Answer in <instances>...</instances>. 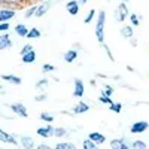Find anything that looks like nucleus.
I'll list each match as a JSON object with an SVG mask.
<instances>
[{
	"label": "nucleus",
	"instance_id": "obj_18",
	"mask_svg": "<svg viewBox=\"0 0 149 149\" xmlns=\"http://www.w3.org/2000/svg\"><path fill=\"white\" fill-rule=\"evenodd\" d=\"M2 78H3L5 81H9V82L17 84V85H19V84H21V79H19V78H17V76H14V74H2Z\"/></svg>",
	"mask_w": 149,
	"mask_h": 149
},
{
	"label": "nucleus",
	"instance_id": "obj_7",
	"mask_svg": "<svg viewBox=\"0 0 149 149\" xmlns=\"http://www.w3.org/2000/svg\"><path fill=\"white\" fill-rule=\"evenodd\" d=\"M66 8H67V12L70 15H76L79 12V2L78 0H70V2L66 5Z\"/></svg>",
	"mask_w": 149,
	"mask_h": 149
},
{
	"label": "nucleus",
	"instance_id": "obj_8",
	"mask_svg": "<svg viewBox=\"0 0 149 149\" xmlns=\"http://www.w3.org/2000/svg\"><path fill=\"white\" fill-rule=\"evenodd\" d=\"M0 140L5 142V143H12V145L17 143V139L14 137V136H10L9 133H6L3 130H0Z\"/></svg>",
	"mask_w": 149,
	"mask_h": 149
},
{
	"label": "nucleus",
	"instance_id": "obj_6",
	"mask_svg": "<svg viewBox=\"0 0 149 149\" xmlns=\"http://www.w3.org/2000/svg\"><path fill=\"white\" fill-rule=\"evenodd\" d=\"M73 95L76 98H81L84 95V82L81 79H76L74 81V91H73Z\"/></svg>",
	"mask_w": 149,
	"mask_h": 149
},
{
	"label": "nucleus",
	"instance_id": "obj_35",
	"mask_svg": "<svg viewBox=\"0 0 149 149\" xmlns=\"http://www.w3.org/2000/svg\"><path fill=\"white\" fill-rule=\"evenodd\" d=\"M103 94H106V95H112V94H113V88H110V86H106V90L103 91Z\"/></svg>",
	"mask_w": 149,
	"mask_h": 149
},
{
	"label": "nucleus",
	"instance_id": "obj_3",
	"mask_svg": "<svg viewBox=\"0 0 149 149\" xmlns=\"http://www.w3.org/2000/svg\"><path fill=\"white\" fill-rule=\"evenodd\" d=\"M149 127V124L146 122V121H139V122H134L133 125H131V133L133 134H140V133H143V131H146V128Z\"/></svg>",
	"mask_w": 149,
	"mask_h": 149
},
{
	"label": "nucleus",
	"instance_id": "obj_11",
	"mask_svg": "<svg viewBox=\"0 0 149 149\" xmlns=\"http://www.w3.org/2000/svg\"><path fill=\"white\" fill-rule=\"evenodd\" d=\"M37 134L42 136V137H49L51 134H54V128L51 125L48 127H42V128H37Z\"/></svg>",
	"mask_w": 149,
	"mask_h": 149
},
{
	"label": "nucleus",
	"instance_id": "obj_17",
	"mask_svg": "<svg viewBox=\"0 0 149 149\" xmlns=\"http://www.w3.org/2000/svg\"><path fill=\"white\" fill-rule=\"evenodd\" d=\"M121 34L125 37V39H131V37H133V29H131L130 26L122 27V29H121Z\"/></svg>",
	"mask_w": 149,
	"mask_h": 149
},
{
	"label": "nucleus",
	"instance_id": "obj_29",
	"mask_svg": "<svg viewBox=\"0 0 149 149\" xmlns=\"http://www.w3.org/2000/svg\"><path fill=\"white\" fill-rule=\"evenodd\" d=\"M100 102H102V103H106V104H110V103H112V100L109 98V95H106V94H102Z\"/></svg>",
	"mask_w": 149,
	"mask_h": 149
},
{
	"label": "nucleus",
	"instance_id": "obj_34",
	"mask_svg": "<svg viewBox=\"0 0 149 149\" xmlns=\"http://www.w3.org/2000/svg\"><path fill=\"white\" fill-rule=\"evenodd\" d=\"M9 29V24L8 22H0V31H6Z\"/></svg>",
	"mask_w": 149,
	"mask_h": 149
},
{
	"label": "nucleus",
	"instance_id": "obj_28",
	"mask_svg": "<svg viewBox=\"0 0 149 149\" xmlns=\"http://www.w3.org/2000/svg\"><path fill=\"white\" fill-rule=\"evenodd\" d=\"M94 14H95V10H94V9H91V10H90V14L86 15V18L84 19V21H85V24H90V22L93 21V18H94Z\"/></svg>",
	"mask_w": 149,
	"mask_h": 149
},
{
	"label": "nucleus",
	"instance_id": "obj_21",
	"mask_svg": "<svg viewBox=\"0 0 149 149\" xmlns=\"http://www.w3.org/2000/svg\"><path fill=\"white\" fill-rule=\"evenodd\" d=\"M27 37H29V39H37V37H40V31L37 29H31V30H29Z\"/></svg>",
	"mask_w": 149,
	"mask_h": 149
},
{
	"label": "nucleus",
	"instance_id": "obj_5",
	"mask_svg": "<svg viewBox=\"0 0 149 149\" xmlns=\"http://www.w3.org/2000/svg\"><path fill=\"white\" fill-rule=\"evenodd\" d=\"M10 107H12V110H14L17 115H19L21 118H27V109L24 107L21 103H14Z\"/></svg>",
	"mask_w": 149,
	"mask_h": 149
},
{
	"label": "nucleus",
	"instance_id": "obj_31",
	"mask_svg": "<svg viewBox=\"0 0 149 149\" xmlns=\"http://www.w3.org/2000/svg\"><path fill=\"white\" fill-rule=\"evenodd\" d=\"M31 49H33V46H31V45H26V46H24V48L21 49V57H22L24 54H27L29 51H31Z\"/></svg>",
	"mask_w": 149,
	"mask_h": 149
},
{
	"label": "nucleus",
	"instance_id": "obj_9",
	"mask_svg": "<svg viewBox=\"0 0 149 149\" xmlns=\"http://www.w3.org/2000/svg\"><path fill=\"white\" fill-rule=\"evenodd\" d=\"M110 148H113V149H128L130 146L125 143V140H122V139H115V140L110 142Z\"/></svg>",
	"mask_w": 149,
	"mask_h": 149
},
{
	"label": "nucleus",
	"instance_id": "obj_38",
	"mask_svg": "<svg viewBox=\"0 0 149 149\" xmlns=\"http://www.w3.org/2000/svg\"><path fill=\"white\" fill-rule=\"evenodd\" d=\"M86 2H88V0H79V5L81 3H86Z\"/></svg>",
	"mask_w": 149,
	"mask_h": 149
},
{
	"label": "nucleus",
	"instance_id": "obj_19",
	"mask_svg": "<svg viewBox=\"0 0 149 149\" xmlns=\"http://www.w3.org/2000/svg\"><path fill=\"white\" fill-rule=\"evenodd\" d=\"M21 143L24 148H33L34 146V142L31 137H27V136H24V137H21Z\"/></svg>",
	"mask_w": 149,
	"mask_h": 149
},
{
	"label": "nucleus",
	"instance_id": "obj_32",
	"mask_svg": "<svg viewBox=\"0 0 149 149\" xmlns=\"http://www.w3.org/2000/svg\"><path fill=\"white\" fill-rule=\"evenodd\" d=\"M34 10H36V6H33V8H30L27 12H26V15H24V17H26V18H30L31 15H34Z\"/></svg>",
	"mask_w": 149,
	"mask_h": 149
},
{
	"label": "nucleus",
	"instance_id": "obj_33",
	"mask_svg": "<svg viewBox=\"0 0 149 149\" xmlns=\"http://www.w3.org/2000/svg\"><path fill=\"white\" fill-rule=\"evenodd\" d=\"M130 18H131V21H133L134 26H139V18H137V15L133 14V15H130Z\"/></svg>",
	"mask_w": 149,
	"mask_h": 149
},
{
	"label": "nucleus",
	"instance_id": "obj_30",
	"mask_svg": "<svg viewBox=\"0 0 149 149\" xmlns=\"http://www.w3.org/2000/svg\"><path fill=\"white\" fill-rule=\"evenodd\" d=\"M46 85H48V79H42L36 84V88H45Z\"/></svg>",
	"mask_w": 149,
	"mask_h": 149
},
{
	"label": "nucleus",
	"instance_id": "obj_23",
	"mask_svg": "<svg viewBox=\"0 0 149 149\" xmlns=\"http://www.w3.org/2000/svg\"><path fill=\"white\" fill-rule=\"evenodd\" d=\"M55 149H74V145L73 143H58Z\"/></svg>",
	"mask_w": 149,
	"mask_h": 149
},
{
	"label": "nucleus",
	"instance_id": "obj_16",
	"mask_svg": "<svg viewBox=\"0 0 149 149\" xmlns=\"http://www.w3.org/2000/svg\"><path fill=\"white\" fill-rule=\"evenodd\" d=\"M34 60H36V54H34L33 49H31V51H29L27 54L22 55V61H24V63H33Z\"/></svg>",
	"mask_w": 149,
	"mask_h": 149
},
{
	"label": "nucleus",
	"instance_id": "obj_20",
	"mask_svg": "<svg viewBox=\"0 0 149 149\" xmlns=\"http://www.w3.org/2000/svg\"><path fill=\"white\" fill-rule=\"evenodd\" d=\"M15 31H17L19 36H27V33H29L27 27H26V26H22V24H18V26L15 27Z\"/></svg>",
	"mask_w": 149,
	"mask_h": 149
},
{
	"label": "nucleus",
	"instance_id": "obj_24",
	"mask_svg": "<svg viewBox=\"0 0 149 149\" xmlns=\"http://www.w3.org/2000/svg\"><path fill=\"white\" fill-rule=\"evenodd\" d=\"M109 107H110V110H113V112H116V113H119L122 106H121L119 103H110V104H109Z\"/></svg>",
	"mask_w": 149,
	"mask_h": 149
},
{
	"label": "nucleus",
	"instance_id": "obj_26",
	"mask_svg": "<svg viewBox=\"0 0 149 149\" xmlns=\"http://www.w3.org/2000/svg\"><path fill=\"white\" fill-rule=\"evenodd\" d=\"M40 118H42L43 121H46V122H52V121H54V116L49 115V113H46V112H43V113L40 115Z\"/></svg>",
	"mask_w": 149,
	"mask_h": 149
},
{
	"label": "nucleus",
	"instance_id": "obj_36",
	"mask_svg": "<svg viewBox=\"0 0 149 149\" xmlns=\"http://www.w3.org/2000/svg\"><path fill=\"white\" fill-rule=\"evenodd\" d=\"M52 70H54V66H49V64L43 66V72H52Z\"/></svg>",
	"mask_w": 149,
	"mask_h": 149
},
{
	"label": "nucleus",
	"instance_id": "obj_4",
	"mask_svg": "<svg viewBox=\"0 0 149 149\" xmlns=\"http://www.w3.org/2000/svg\"><path fill=\"white\" fill-rule=\"evenodd\" d=\"M49 8H51V2H45L42 3L40 6H36V10H34V15L39 18V17H43L46 12L49 10Z\"/></svg>",
	"mask_w": 149,
	"mask_h": 149
},
{
	"label": "nucleus",
	"instance_id": "obj_25",
	"mask_svg": "<svg viewBox=\"0 0 149 149\" xmlns=\"http://www.w3.org/2000/svg\"><path fill=\"white\" fill-rule=\"evenodd\" d=\"M54 136H57V137H63V136H66V130L64 128H54Z\"/></svg>",
	"mask_w": 149,
	"mask_h": 149
},
{
	"label": "nucleus",
	"instance_id": "obj_1",
	"mask_svg": "<svg viewBox=\"0 0 149 149\" xmlns=\"http://www.w3.org/2000/svg\"><path fill=\"white\" fill-rule=\"evenodd\" d=\"M104 21H106V14H104V10H100L98 12V21L95 26V37H97L98 43L104 42Z\"/></svg>",
	"mask_w": 149,
	"mask_h": 149
},
{
	"label": "nucleus",
	"instance_id": "obj_15",
	"mask_svg": "<svg viewBox=\"0 0 149 149\" xmlns=\"http://www.w3.org/2000/svg\"><path fill=\"white\" fill-rule=\"evenodd\" d=\"M78 57V52L74 51V49H70V51H67L64 54V60H66V63H72V61H74Z\"/></svg>",
	"mask_w": 149,
	"mask_h": 149
},
{
	"label": "nucleus",
	"instance_id": "obj_22",
	"mask_svg": "<svg viewBox=\"0 0 149 149\" xmlns=\"http://www.w3.org/2000/svg\"><path fill=\"white\" fill-rule=\"evenodd\" d=\"M84 148H85V149H95V148H98V146H97L95 142H93L91 139H88V140L84 142Z\"/></svg>",
	"mask_w": 149,
	"mask_h": 149
},
{
	"label": "nucleus",
	"instance_id": "obj_13",
	"mask_svg": "<svg viewBox=\"0 0 149 149\" xmlns=\"http://www.w3.org/2000/svg\"><path fill=\"white\" fill-rule=\"evenodd\" d=\"M10 46V39L8 34H2L0 36V51H3V49L9 48Z\"/></svg>",
	"mask_w": 149,
	"mask_h": 149
},
{
	"label": "nucleus",
	"instance_id": "obj_10",
	"mask_svg": "<svg viewBox=\"0 0 149 149\" xmlns=\"http://www.w3.org/2000/svg\"><path fill=\"white\" fill-rule=\"evenodd\" d=\"M14 15H15L14 10H10V9H3L2 12H0V22H6L8 19H10Z\"/></svg>",
	"mask_w": 149,
	"mask_h": 149
},
{
	"label": "nucleus",
	"instance_id": "obj_37",
	"mask_svg": "<svg viewBox=\"0 0 149 149\" xmlns=\"http://www.w3.org/2000/svg\"><path fill=\"white\" fill-rule=\"evenodd\" d=\"M45 98H46V95H37L36 97V102H43Z\"/></svg>",
	"mask_w": 149,
	"mask_h": 149
},
{
	"label": "nucleus",
	"instance_id": "obj_14",
	"mask_svg": "<svg viewBox=\"0 0 149 149\" xmlns=\"http://www.w3.org/2000/svg\"><path fill=\"white\" fill-rule=\"evenodd\" d=\"M88 109H90L88 104L84 103V102H81L79 104H76V106L73 107V112H74V113H85V112L88 110Z\"/></svg>",
	"mask_w": 149,
	"mask_h": 149
},
{
	"label": "nucleus",
	"instance_id": "obj_2",
	"mask_svg": "<svg viewBox=\"0 0 149 149\" xmlns=\"http://www.w3.org/2000/svg\"><path fill=\"white\" fill-rule=\"evenodd\" d=\"M127 15H128V9H127L125 3H121L116 8V10H115V19L121 22V21H124V19L127 18Z\"/></svg>",
	"mask_w": 149,
	"mask_h": 149
},
{
	"label": "nucleus",
	"instance_id": "obj_12",
	"mask_svg": "<svg viewBox=\"0 0 149 149\" xmlns=\"http://www.w3.org/2000/svg\"><path fill=\"white\" fill-rule=\"evenodd\" d=\"M90 139L93 140V142H95L97 145H100V143H104V140H106V137L103 134H100V133H90Z\"/></svg>",
	"mask_w": 149,
	"mask_h": 149
},
{
	"label": "nucleus",
	"instance_id": "obj_27",
	"mask_svg": "<svg viewBox=\"0 0 149 149\" xmlns=\"http://www.w3.org/2000/svg\"><path fill=\"white\" fill-rule=\"evenodd\" d=\"M133 148H136V149H145L146 148V143L145 142H140V140H136L133 143Z\"/></svg>",
	"mask_w": 149,
	"mask_h": 149
}]
</instances>
